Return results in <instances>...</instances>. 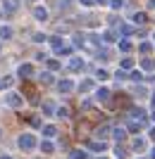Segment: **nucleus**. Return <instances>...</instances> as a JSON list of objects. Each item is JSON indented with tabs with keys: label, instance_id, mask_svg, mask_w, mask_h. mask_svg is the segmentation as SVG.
Wrapping results in <instances>:
<instances>
[{
	"label": "nucleus",
	"instance_id": "1",
	"mask_svg": "<svg viewBox=\"0 0 155 159\" xmlns=\"http://www.w3.org/2000/svg\"><path fill=\"white\" fill-rule=\"evenodd\" d=\"M31 143H34V140H31V135H22V138H19L22 150H31Z\"/></svg>",
	"mask_w": 155,
	"mask_h": 159
},
{
	"label": "nucleus",
	"instance_id": "2",
	"mask_svg": "<svg viewBox=\"0 0 155 159\" xmlns=\"http://www.w3.org/2000/svg\"><path fill=\"white\" fill-rule=\"evenodd\" d=\"M2 5H5V10H10V12H14V10L19 7V0H2Z\"/></svg>",
	"mask_w": 155,
	"mask_h": 159
},
{
	"label": "nucleus",
	"instance_id": "3",
	"mask_svg": "<svg viewBox=\"0 0 155 159\" xmlns=\"http://www.w3.org/2000/svg\"><path fill=\"white\" fill-rule=\"evenodd\" d=\"M36 19H48V12H46V7H36Z\"/></svg>",
	"mask_w": 155,
	"mask_h": 159
},
{
	"label": "nucleus",
	"instance_id": "4",
	"mask_svg": "<svg viewBox=\"0 0 155 159\" xmlns=\"http://www.w3.org/2000/svg\"><path fill=\"white\" fill-rule=\"evenodd\" d=\"M0 36H2V38H10V36H12V29H10V26H2V29H0Z\"/></svg>",
	"mask_w": 155,
	"mask_h": 159
},
{
	"label": "nucleus",
	"instance_id": "5",
	"mask_svg": "<svg viewBox=\"0 0 155 159\" xmlns=\"http://www.w3.org/2000/svg\"><path fill=\"white\" fill-rule=\"evenodd\" d=\"M119 48L124 50V52H129V50H131V43H129V40H122V43H119Z\"/></svg>",
	"mask_w": 155,
	"mask_h": 159
},
{
	"label": "nucleus",
	"instance_id": "6",
	"mask_svg": "<svg viewBox=\"0 0 155 159\" xmlns=\"http://www.w3.org/2000/svg\"><path fill=\"white\" fill-rule=\"evenodd\" d=\"M134 21L138 24V21H146V14H134Z\"/></svg>",
	"mask_w": 155,
	"mask_h": 159
},
{
	"label": "nucleus",
	"instance_id": "7",
	"mask_svg": "<svg viewBox=\"0 0 155 159\" xmlns=\"http://www.w3.org/2000/svg\"><path fill=\"white\" fill-rule=\"evenodd\" d=\"M122 5H124V0H112V7H115V10H117V7H122Z\"/></svg>",
	"mask_w": 155,
	"mask_h": 159
},
{
	"label": "nucleus",
	"instance_id": "8",
	"mask_svg": "<svg viewBox=\"0 0 155 159\" xmlns=\"http://www.w3.org/2000/svg\"><path fill=\"white\" fill-rule=\"evenodd\" d=\"M69 86H72V83H69V81H65V83H60V90H69Z\"/></svg>",
	"mask_w": 155,
	"mask_h": 159
},
{
	"label": "nucleus",
	"instance_id": "9",
	"mask_svg": "<svg viewBox=\"0 0 155 159\" xmlns=\"http://www.w3.org/2000/svg\"><path fill=\"white\" fill-rule=\"evenodd\" d=\"M91 2H93V0H84V5H91Z\"/></svg>",
	"mask_w": 155,
	"mask_h": 159
},
{
	"label": "nucleus",
	"instance_id": "10",
	"mask_svg": "<svg viewBox=\"0 0 155 159\" xmlns=\"http://www.w3.org/2000/svg\"><path fill=\"white\" fill-rule=\"evenodd\" d=\"M153 105H155V95H153Z\"/></svg>",
	"mask_w": 155,
	"mask_h": 159
},
{
	"label": "nucleus",
	"instance_id": "11",
	"mask_svg": "<svg viewBox=\"0 0 155 159\" xmlns=\"http://www.w3.org/2000/svg\"><path fill=\"white\" fill-rule=\"evenodd\" d=\"M2 159H10V157H2Z\"/></svg>",
	"mask_w": 155,
	"mask_h": 159
}]
</instances>
